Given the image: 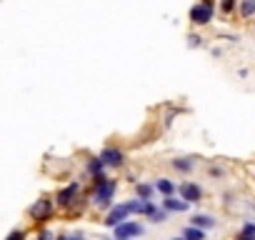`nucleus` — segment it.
Here are the masks:
<instances>
[{"label":"nucleus","mask_w":255,"mask_h":240,"mask_svg":"<svg viewBox=\"0 0 255 240\" xmlns=\"http://www.w3.org/2000/svg\"><path fill=\"white\" fill-rule=\"evenodd\" d=\"M95 180V190H93V203L98 205V208H110V203H113V195H115V188H118V183L115 180H110V178H105V175H100V178H93Z\"/></svg>","instance_id":"1"},{"label":"nucleus","mask_w":255,"mask_h":240,"mask_svg":"<svg viewBox=\"0 0 255 240\" xmlns=\"http://www.w3.org/2000/svg\"><path fill=\"white\" fill-rule=\"evenodd\" d=\"M213 10H215V8H213L210 0L193 5V8H190V23H193V25H208V23L213 20Z\"/></svg>","instance_id":"2"},{"label":"nucleus","mask_w":255,"mask_h":240,"mask_svg":"<svg viewBox=\"0 0 255 240\" xmlns=\"http://www.w3.org/2000/svg\"><path fill=\"white\" fill-rule=\"evenodd\" d=\"M130 213H133V210H130V203L113 205L110 213H108V218H105V225H108V228H118L120 223H125V218L130 215Z\"/></svg>","instance_id":"3"},{"label":"nucleus","mask_w":255,"mask_h":240,"mask_svg":"<svg viewBox=\"0 0 255 240\" xmlns=\"http://www.w3.org/2000/svg\"><path fill=\"white\" fill-rule=\"evenodd\" d=\"M115 230V240H128V238H138L140 233H143V228L138 225V223H120L118 228H113Z\"/></svg>","instance_id":"4"},{"label":"nucleus","mask_w":255,"mask_h":240,"mask_svg":"<svg viewBox=\"0 0 255 240\" xmlns=\"http://www.w3.org/2000/svg\"><path fill=\"white\" fill-rule=\"evenodd\" d=\"M50 213H53V203H50L48 198H40V200L30 208V218H33V220H38V223L48 220V218H50Z\"/></svg>","instance_id":"5"},{"label":"nucleus","mask_w":255,"mask_h":240,"mask_svg":"<svg viewBox=\"0 0 255 240\" xmlns=\"http://www.w3.org/2000/svg\"><path fill=\"white\" fill-rule=\"evenodd\" d=\"M98 158H100L105 165H113V168H118V165H123V163H125V153H123V150H118V148H105Z\"/></svg>","instance_id":"6"},{"label":"nucleus","mask_w":255,"mask_h":240,"mask_svg":"<svg viewBox=\"0 0 255 240\" xmlns=\"http://www.w3.org/2000/svg\"><path fill=\"white\" fill-rule=\"evenodd\" d=\"M178 190H180V198H183L185 203H198V200L203 198V190H200L195 183H183Z\"/></svg>","instance_id":"7"},{"label":"nucleus","mask_w":255,"mask_h":240,"mask_svg":"<svg viewBox=\"0 0 255 240\" xmlns=\"http://www.w3.org/2000/svg\"><path fill=\"white\" fill-rule=\"evenodd\" d=\"M80 193V185L78 183H70L68 188H63L60 193H58V205H63V208H68L73 200H75V195Z\"/></svg>","instance_id":"8"},{"label":"nucleus","mask_w":255,"mask_h":240,"mask_svg":"<svg viewBox=\"0 0 255 240\" xmlns=\"http://www.w3.org/2000/svg\"><path fill=\"white\" fill-rule=\"evenodd\" d=\"M193 228L210 230V228H215V218H210V215H203V213H195V215H193Z\"/></svg>","instance_id":"9"},{"label":"nucleus","mask_w":255,"mask_h":240,"mask_svg":"<svg viewBox=\"0 0 255 240\" xmlns=\"http://www.w3.org/2000/svg\"><path fill=\"white\" fill-rule=\"evenodd\" d=\"M155 190L163 193L165 198H173V193H175V183L168 180V178H158V180H155Z\"/></svg>","instance_id":"10"},{"label":"nucleus","mask_w":255,"mask_h":240,"mask_svg":"<svg viewBox=\"0 0 255 240\" xmlns=\"http://www.w3.org/2000/svg\"><path fill=\"white\" fill-rule=\"evenodd\" d=\"M163 205H165V210H175V213H185L190 203H185V200H175V198H165V200H163Z\"/></svg>","instance_id":"11"},{"label":"nucleus","mask_w":255,"mask_h":240,"mask_svg":"<svg viewBox=\"0 0 255 240\" xmlns=\"http://www.w3.org/2000/svg\"><path fill=\"white\" fill-rule=\"evenodd\" d=\"M173 168H175L178 173H190V170L195 168V163H193L190 158H175V160H173Z\"/></svg>","instance_id":"12"},{"label":"nucleus","mask_w":255,"mask_h":240,"mask_svg":"<svg viewBox=\"0 0 255 240\" xmlns=\"http://www.w3.org/2000/svg\"><path fill=\"white\" fill-rule=\"evenodd\" d=\"M103 170H105V163H103L100 158H93V160L88 163V173H90L93 178H100V175H103Z\"/></svg>","instance_id":"13"},{"label":"nucleus","mask_w":255,"mask_h":240,"mask_svg":"<svg viewBox=\"0 0 255 240\" xmlns=\"http://www.w3.org/2000/svg\"><path fill=\"white\" fill-rule=\"evenodd\" d=\"M138 198L140 200H150L153 198V193H155V185H148V183H138Z\"/></svg>","instance_id":"14"},{"label":"nucleus","mask_w":255,"mask_h":240,"mask_svg":"<svg viewBox=\"0 0 255 240\" xmlns=\"http://www.w3.org/2000/svg\"><path fill=\"white\" fill-rule=\"evenodd\" d=\"M183 238H185V240H205V230H200V228H193V225H190V228H185V230H183Z\"/></svg>","instance_id":"15"},{"label":"nucleus","mask_w":255,"mask_h":240,"mask_svg":"<svg viewBox=\"0 0 255 240\" xmlns=\"http://www.w3.org/2000/svg\"><path fill=\"white\" fill-rule=\"evenodd\" d=\"M240 15L243 18H253L255 15V0H243L240 3Z\"/></svg>","instance_id":"16"},{"label":"nucleus","mask_w":255,"mask_h":240,"mask_svg":"<svg viewBox=\"0 0 255 240\" xmlns=\"http://www.w3.org/2000/svg\"><path fill=\"white\" fill-rule=\"evenodd\" d=\"M220 10H223V13H233V10H235V0H223Z\"/></svg>","instance_id":"17"},{"label":"nucleus","mask_w":255,"mask_h":240,"mask_svg":"<svg viewBox=\"0 0 255 240\" xmlns=\"http://www.w3.org/2000/svg\"><path fill=\"white\" fill-rule=\"evenodd\" d=\"M240 233H243V235H250V238H255V223H245Z\"/></svg>","instance_id":"18"},{"label":"nucleus","mask_w":255,"mask_h":240,"mask_svg":"<svg viewBox=\"0 0 255 240\" xmlns=\"http://www.w3.org/2000/svg\"><path fill=\"white\" fill-rule=\"evenodd\" d=\"M150 218H153V223H165V218H168V215H165V210H155Z\"/></svg>","instance_id":"19"},{"label":"nucleus","mask_w":255,"mask_h":240,"mask_svg":"<svg viewBox=\"0 0 255 240\" xmlns=\"http://www.w3.org/2000/svg\"><path fill=\"white\" fill-rule=\"evenodd\" d=\"M58 240H85V238H83V233H75V235H70V238H68V235H60Z\"/></svg>","instance_id":"20"},{"label":"nucleus","mask_w":255,"mask_h":240,"mask_svg":"<svg viewBox=\"0 0 255 240\" xmlns=\"http://www.w3.org/2000/svg\"><path fill=\"white\" fill-rule=\"evenodd\" d=\"M8 240H23V233H20V230H13V233L8 235Z\"/></svg>","instance_id":"21"},{"label":"nucleus","mask_w":255,"mask_h":240,"mask_svg":"<svg viewBox=\"0 0 255 240\" xmlns=\"http://www.w3.org/2000/svg\"><path fill=\"white\" fill-rule=\"evenodd\" d=\"M210 175H213V178H215V175L220 178V175H223V170H220V168H210Z\"/></svg>","instance_id":"22"},{"label":"nucleus","mask_w":255,"mask_h":240,"mask_svg":"<svg viewBox=\"0 0 255 240\" xmlns=\"http://www.w3.org/2000/svg\"><path fill=\"white\" fill-rule=\"evenodd\" d=\"M235 240H255V238H250V235H243V233H238V238Z\"/></svg>","instance_id":"23"},{"label":"nucleus","mask_w":255,"mask_h":240,"mask_svg":"<svg viewBox=\"0 0 255 240\" xmlns=\"http://www.w3.org/2000/svg\"><path fill=\"white\" fill-rule=\"evenodd\" d=\"M38 240H53V235H50V233H43V235H40Z\"/></svg>","instance_id":"24"},{"label":"nucleus","mask_w":255,"mask_h":240,"mask_svg":"<svg viewBox=\"0 0 255 240\" xmlns=\"http://www.w3.org/2000/svg\"><path fill=\"white\" fill-rule=\"evenodd\" d=\"M175 240H185V238H175Z\"/></svg>","instance_id":"25"}]
</instances>
